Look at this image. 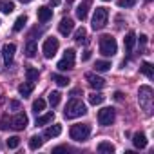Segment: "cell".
Wrapping results in <instances>:
<instances>
[{"mask_svg": "<svg viewBox=\"0 0 154 154\" xmlns=\"http://www.w3.org/2000/svg\"><path fill=\"white\" fill-rule=\"evenodd\" d=\"M152 89L149 85H141L140 87V93H138V102H140V107L147 112V114H152Z\"/></svg>", "mask_w": 154, "mask_h": 154, "instance_id": "1", "label": "cell"}, {"mask_svg": "<svg viewBox=\"0 0 154 154\" xmlns=\"http://www.w3.org/2000/svg\"><path fill=\"white\" fill-rule=\"evenodd\" d=\"M87 112V107H85V103L82 102V100H71L67 105H65V111H63V114H65V118H78V116H84Z\"/></svg>", "mask_w": 154, "mask_h": 154, "instance_id": "2", "label": "cell"}, {"mask_svg": "<svg viewBox=\"0 0 154 154\" xmlns=\"http://www.w3.org/2000/svg\"><path fill=\"white\" fill-rule=\"evenodd\" d=\"M100 53L103 56H114L118 53V44L116 38H112L111 35H103L100 36Z\"/></svg>", "mask_w": 154, "mask_h": 154, "instance_id": "3", "label": "cell"}, {"mask_svg": "<svg viewBox=\"0 0 154 154\" xmlns=\"http://www.w3.org/2000/svg\"><path fill=\"white\" fill-rule=\"evenodd\" d=\"M89 134H91V125L89 123H76L69 131V136L74 141H85L89 138Z\"/></svg>", "mask_w": 154, "mask_h": 154, "instance_id": "4", "label": "cell"}, {"mask_svg": "<svg viewBox=\"0 0 154 154\" xmlns=\"http://www.w3.org/2000/svg\"><path fill=\"white\" fill-rule=\"evenodd\" d=\"M107 20H109V11L107 8H96L94 9V15H93V29H102L107 26Z\"/></svg>", "mask_w": 154, "mask_h": 154, "instance_id": "5", "label": "cell"}, {"mask_svg": "<svg viewBox=\"0 0 154 154\" xmlns=\"http://www.w3.org/2000/svg\"><path fill=\"white\" fill-rule=\"evenodd\" d=\"M74 56H76L74 49H65L63 58L56 63L58 71H69V69H72V67H74Z\"/></svg>", "mask_w": 154, "mask_h": 154, "instance_id": "6", "label": "cell"}, {"mask_svg": "<svg viewBox=\"0 0 154 154\" xmlns=\"http://www.w3.org/2000/svg\"><path fill=\"white\" fill-rule=\"evenodd\" d=\"M58 47H60V42H58V38H54V36H49V38H45V42H44V47H42V51H44V56H45V58H53V56L56 54Z\"/></svg>", "mask_w": 154, "mask_h": 154, "instance_id": "7", "label": "cell"}, {"mask_svg": "<svg viewBox=\"0 0 154 154\" xmlns=\"http://www.w3.org/2000/svg\"><path fill=\"white\" fill-rule=\"evenodd\" d=\"M114 118H116V112H114V109L112 107H103L102 111H98V123L100 125H111L112 122H114Z\"/></svg>", "mask_w": 154, "mask_h": 154, "instance_id": "8", "label": "cell"}, {"mask_svg": "<svg viewBox=\"0 0 154 154\" xmlns=\"http://www.w3.org/2000/svg\"><path fill=\"white\" fill-rule=\"evenodd\" d=\"M85 80L89 82V85H91L93 89H103V87H105V80L102 78V76L94 74V72H87V74H85Z\"/></svg>", "mask_w": 154, "mask_h": 154, "instance_id": "9", "label": "cell"}, {"mask_svg": "<svg viewBox=\"0 0 154 154\" xmlns=\"http://www.w3.org/2000/svg\"><path fill=\"white\" fill-rule=\"evenodd\" d=\"M27 116L24 114V112H17V116L15 118H11V127L13 129H17V131H24L26 127H27Z\"/></svg>", "mask_w": 154, "mask_h": 154, "instance_id": "10", "label": "cell"}, {"mask_svg": "<svg viewBox=\"0 0 154 154\" xmlns=\"http://www.w3.org/2000/svg\"><path fill=\"white\" fill-rule=\"evenodd\" d=\"M72 29H74V22H72L71 18H62V20H60V24H58V31H60V35L67 36V35L72 33Z\"/></svg>", "mask_w": 154, "mask_h": 154, "instance_id": "11", "label": "cell"}, {"mask_svg": "<svg viewBox=\"0 0 154 154\" xmlns=\"http://www.w3.org/2000/svg\"><path fill=\"white\" fill-rule=\"evenodd\" d=\"M15 51H17V45H15V44H6V45H4V49H2V56H4L6 65H9V63L13 62Z\"/></svg>", "mask_w": 154, "mask_h": 154, "instance_id": "12", "label": "cell"}, {"mask_svg": "<svg viewBox=\"0 0 154 154\" xmlns=\"http://www.w3.org/2000/svg\"><path fill=\"white\" fill-rule=\"evenodd\" d=\"M36 17H38V20H40L42 24H45V22H49V20L53 18V9L47 8V6H42V8H38Z\"/></svg>", "mask_w": 154, "mask_h": 154, "instance_id": "13", "label": "cell"}, {"mask_svg": "<svg viewBox=\"0 0 154 154\" xmlns=\"http://www.w3.org/2000/svg\"><path fill=\"white\" fill-rule=\"evenodd\" d=\"M132 143H134L136 149H145V147H147V138H145V134H143V132H136V134L132 136Z\"/></svg>", "mask_w": 154, "mask_h": 154, "instance_id": "14", "label": "cell"}, {"mask_svg": "<svg viewBox=\"0 0 154 154\" xmlns=\"http://www.w3.org/2000/svg\"><path fill=\"white\" fill-rule=\"evenodd\" d=\"M87 11H89V0H85L84 4H80L78 8H76V18L85 20L87 18Z\"/></svg>", "mask_w": 154, "mask_h": 154, "instance_id": "15", "label": "cell"}, {"mask_svg": "<svg viewBox=\"0 0 154 154\" xmlns=\"http://www.w3.org/2000/svg\"><path fill=\"white\" fill-rule=\"evenodd\" d=\"M0 11L4 15H9L15 11V2L13 0H0Z\"/></svg>", "mask_w": 154, "mask_h": 154, "instance_id": "16", "label": "cell"}, {"mask_svg": "<svg viewBox=\"0 0 154 154\" xmlns=\"http://www.w3.org/2000/svg\"><path fill=\"white\" fill-rule=\"evenodd\" d=\"M62 134V125H51V127H47L45 129V132H44V136L45 138H56V136H60Z\"/></svg>", "mask_w": 154, "mask_h": 154, "instance_id": "17", "label": "cell"}, {"mask_svg": "<svg viewBox=\"0 0 154 154\" xmlns=\"http://www.w3.org/2000/svg\"><path fill=\"white\" fill-rule=\"evenodd\" d=\"M98 152H102V154H112L114 152V145L111 141H100L98 143Z\"/></svg>", "mask_w": 154, "mask_h": 154, "instance_id": "18", "label": "cell"}, {"mask_svg": "<svg viewBox=\"0 0 154 154\" xmlns=\"http://www.w3.org/2000/svg\"><path fill=\"white\" fill-rule=\"evenodd\" d=\"M134 42H136V33H134V31H129V33H127V36H125V40H123L125 49H127V51H132Z\"/></svg>", "mask_w": 154, "mask_h": 154, "instance_id": "19", "label": "cell"}, {"mask_svg": "<svg viewBox=\"0 0 154 154\" xmlns=\"http://www.w3.org/2000/svg\"><path fill=\"white\" fill-rule=\"evenodd\" d=\"M36 53H38V45H36V42H35V40H29V42L26 44V54H27L29 58H33Z\"/></svg>", "mask_w": 154, "mask_h": 154, "instance_id": "20", "label": "cell"}, {"mask_svg": "<svg viewBox=\"0 0 154 154\" xmlns=\"http://www.w3.org/2000/svg\"><path fill=\"white\" fill-rule=\"evenodd\" d=\"M33 89H35V85H33V82H27V84H22V85H18V93L26 98V96H29L31 93H33Z\"/></svg>", "mask_w": 154, "mask_h": 154, "instance_id": "21", "label": "cell"}, {"mask_svg": "<svg viewBox=\"0 0 154 154\" xmlns=\"http://www.w3.org/2000/svg\"><path fill=\"white\" fill-rule=\"evenodd\" d=\"M74 40L78 42V44H84V42H87V31H85V27L76 29V33H74Z\"/></svg>", "mask_w": 154, "mask_h": 154, "instance_id": "22", "label": "cell"}, {"mask_svg": "<svg viewBox=\"0 0 154 154\" xmlns=\"http://www.w3.org/2000/svg\"><path fill=\"white\" fill-rule=\"evenodd\" d=\"M26 24H27V17H26V15H22V17H18V18L15 20V26H13V31H15V33H18V31H22Z\"/></svg>", "mask_w": 154, "mask_h": 154, "instance_id": "23", "label": "cell"}, {"mask_svg": "<svg viewBox=\"0 0 154 154\" xmlns=\"http://www.w3.org/2000/svg\"><path fill=\"white\" fill-rule=\"evenodd\" d=\"M140 71L147 76V78H154V69H152V65H150L149 62H143L141 67H140Z\"/></svg>", "mask_w": 154, "mask_h": 154, "instance_id": "24", "label": "cell"}, {"mask_svg": "<svg viewBox=\"0 0 154 154\" xmlns=\"http://www.w3.org/2000/svg\"><path fill=\"white\" fill-rule=\"evenodd\" d=\"M103 100H105V96L100 94V93L89 94V103H91V105H100V103H103Z\"/></svg>", "mask_w": 154, "mask_h": 154, "instance_id": "25", "label": "cell"}, {"mask_svg": "<svg viewBox=\"0 0 154 154\" xmlns=\"http://www.w3.org/2000/svg\"><path fill=\"white\" fill-rule=\"evenodd\" d=\"M42 145H44V138H42V136H33V138L29 140V149H33V150L40 149Z\"/></svg>", "mask_w": 154, "mask_h": 154, "instance_id": "26", "label": "cell"}, {"mask_svg": "<svg viewBox=\"0 0 154 154\" xmlns=\"http://www.w3.org/2000/svg\"><path fill=\"white\" fill-rule=\"evenodd\" d=\"M53 82H54L56 85H60V87H65L71 80L67 78V76H62V74H53Z\"/></svg>", "mask_w": 154, "mask_h": 154, "instance_id": "27", "label": "cell"}, {"mask_svg": "<svg viewBox=\"0 0 154 154\" xmlns=\"http://www.w3.org/2000/svg\"><path fill=\"white\" fill-rule=\"evenodd\" d=\"M26 78H27V82H35V80H38V69H35V67H27V69H26Z\"/></svg>", "mask_w": 154, "mask_h": 154, "instance_id": "28", "label": "cell"}, {"mask_svg": "<svg viewBox=\"0 0 154 154\" xmlns=\"http://www.w3.org/2000/svg\"><path fill=\"white\" fill-rule=\"evenodd\" d=\"M53 118H54V112H47V114L36 118V125H47V123L53 122Z\"/></svg>", "mask_w": 154, "mask_h": 154, "instance_id": "29", "label": "cell"}, {"mask_svg": "<svg viewBox=\"0 0 154 154\" xmlns=\"http://www.w3.org/2000/svg\"><path fill=\"white\" fill-rule=\"evenodd\" d=\"M94 69H96V71H100V72L109 71V69H111V62H107V60H98V62H96V65H94Z\"/></svg>", "mask_w": 154, "mask_h": 154, "instance_id": "30", "label": "cell"}, {"mask_svg": "<svg viewBox=\"0 0 154 154\" xmlns=\"http://www.w3.org/2000/svg\"><path fill=\"white\" fill-rule=\"evenodd\" d=\"M44 109H45V100L38 98V100H35V102H33V111H35L36 114H40Z\"/></svg>", "mask_w": 154, "mask_h": 154, "instance_id": "31", "label": "cell"}, {"mask_svg": "<svg viewBox=\"0 0 154 154\" xmlns=\"http://www.w3.org/2000/svg\"><path fill=\"white\" fill-rule=\"evenodd\" d=\"M60 98H62V94H60L58 91H53V93H49V103H51L53 107H56V105L60 103Z\"/></svg>", "mask_w": 154, "mask_h": 154, "instance_id": "32", "label": "cell"}, {"mask_svg": "<svg viewBox=\"0 0 154 154\" xmlns=\"http://www.w3.org/2000/svg\"><path fill=\"white\" fill-rule=\"evenodd\" d=\"M11 127V120H9V116L6 114L2 120H0V131H8Z\"/></svg>", "mask_w": 154, "mask_h": 154, "instance_id": "33", "label": "cell"}, {"mask_svg": "<svg viewBox=\"0 0 154 154\" xmlns=\"http://www.w3.org/2000/svg\"><path fill=\"white\" fill-rule=\"evenodd\" d=\"M18 145H20V138H18V136H11V138L8 140V147H9V149H17Z\"/></svg>", "mask_w": 154, "mask_h": 154, "instance_id": "34", "label": "cell"}, {"mask_svg": "<svg viewBox=\"0 0 154 154\" xmlns=\"http://www.w3.org/2000/svg\"><path fill=\"white\" fill-rule=\"evenodd\" d=\"M134 4H136V0H120V2H118L120 8H123V6H125V8H131V6H134Z\"/></svg>", "mask_w": 154, "mask_h": 154, "instance_id": "35", "label": "cell"}, {"mask_svg": "<svg viewBox=\"0 0 154 154\" xmlns=\"http://www.w3.org/2000/svg\"><path fill=\"white\" fill-rule=\"evenodd\" d=\"M9 107H11L13 111H20V102H15V100H13V102H9Z\"/></svg>", "mask_w": 154, "mask_h": 154, "instance_id": "36", "label": "cell"}, {"mask_svg": "<svg viewBox=\"0 0 154 154\" xmlns=\"http://www.w3.org/2000/svg\"><path fill=\"white\" fill-rule=\"evenodd\" d=\"M114 100H118V102H122V100H123V94H122L120 91H118V93H114Z\"/></svg>", "mask_w": 154, "mask_h": 154, "instance_id": "37", "label": "cell"}, {"mask_svg": "<svg viewBox=\"0 0 154 154\" xmlns=\"http://www.w3.org/2000/svg\"><path fill=\"white\" fill-rule=\"evenodd\" d=\"M49 2H51L53 6H60V2H62V0H49Z\"/></svg>", "mask_w": 154, "mask_h": 154, "instance_id": "38", "label": "cell"}, {"mask_svg": "<svg viewBox=\"0 0 154 154\" xmlns=\"http://www.w3.org/2000/svg\"><path fill=\"white\" fill-rule=\"evenodd\" d=\"M140 42H141V44H147V36H145V35H141V36H140Z\"/></svg>", "mask_w": 154, "mask_h": 154, "instance_id": "39", "label": "cell"}, {"mask_svg": "<svg viewBox=\"0 0 154 154\" xmlns=\"http://www.w3.org/2000/svg\"><path fill=\"white\" fill-rule=\"evenodd\" d=\"M89 58H91V53H89V51H87V53H85V54H84V60H89Z\"/></svg>", "mask_w": 154, "mask_h": 154, "instance_id": "40", "label": "cell"}, {"mask_svg": "<svg viewBox=\"0 0 154 154\" xmlns=\"http://www.w3.org/2000/svg\"><path fill=\"white\" fill-rule=\"evenodd\" d=\"M20 2H22V4H29V2H31V0H20Z\"/></svg>", "mask_w": 154, "mask_h": 154, "instance_id": "41", "label": "cell"}, {"mask_svg": "<svg viewBox=\"0 0 154 154\" xmlns=\"http://www.w3.org/2000/svg\"><path fill=\"white\" fill-rule=\"evenodd\" d=\"M67 2H74V0H67Z\"/></svg>", "mask_w": 154, "mask_h": 154, "instance_id": "42", "label": "cell"}, {"mask_svg": "<svg viewBox=\"0 0 154 154\" xmlns=\"http://www.w3.org/2000/svg\"><path fill=\"white\" fill-rule=\"evenodd\" d=\"M147 2H150V0H147Z\"/></svg>", "mask_w": 154, "mask_h": 154, "instance_id": "43", "label": "cell"}, {"mask_svg": "<svg viewBox=\"0 0 154 154\" xmlns=\"http://www.w3.org/2000/svg\"><path fill=\"white\" fill-rule=\"evenodd\" d=\"M105 2H109V0H105Z\"/></svg>", "mask_w": 154, "mask_h": 154, "instance_id": "44", "label": "cell"}]
</instances>
